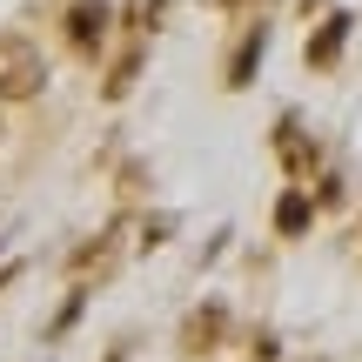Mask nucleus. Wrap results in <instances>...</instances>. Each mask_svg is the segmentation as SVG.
<instances>
[{"instance_id": "2", "label": "nucleus", "mask_w": 362, "mask_h": 362, "mask_svg": "<svg viewBox=\"0 0 362 362\" xmlns=\"http://www.w3.org/2000/svg\"><path fill=\"white\" fill-rule=\"evenodd\" d=\"M349 13H329V21H322V34H315L309 40V67H329V61H336V54H342V40H349Z\"/></svg>"}, {"instance_id": "5", "label": "nucleus", "mask_w": 362, "mask_h": 362, "mask_svg": "<svg viewBox=\"0 0 362 362\" xmlns=\"http://www.w3.org/2000/svg\"><path fill=\"white\" fill-rule=\"evenodd\" d=\"M275 228H282V235H302V228H309V194H302V188H288L282 202H275Z\"/></svg>"}, {"instance_id": "1", "label": "nucleus", "mask_w": 362, "mask_h": 362, "mask_svg": "<svg viewBox=\"0 0 362 362\" xmlns=\"http://www.w3.org/2000/svg\"><path fill=\"white\" fill-rule=\"evenodd\" d=\"M47 88V61L27 34H0V101H34Z\"/></svg>"}, {"instance_id": "3", "label": "nucleus", "mask_w": 362, "mask_h": 362, "mask_svg": "<svg viewBox=\"0 0 362 362\" xmlns=\"http://www.w3.org/2000/svg\"><path fill=\"white\" fill-rule=\"evenodd\" d=\"M101 27H107V7H101V0H81V7L67 13V34H74L81 47H94V40H101Z\"/></svg>"}, {"instance_id": "6", "label": "nucleus", "mask_w": 362, "mask_h": 362, "mask_svg": "<svg viewBox=\"0 0 362 362\" xmlns=\"http://www.w3.org/2000/svg\"><path fill=\"white\" fill-rule=\"evenodd\" d=\"M262 47H269V27H262V21H255V34H248V40H242V54H235V74H228V81H235V88H248V74H255V61H262Z\"/></svg>"}, {"instance_id": "4", "label": "nucleus", "mask_w": 362, "mask_h": 362, "mask_svg": "<svg viewBox=\"0 0 362 362\" xmlns=\"http://www.w3.org/2000/svg\"><path fill=\"white\" fill-rule=\"evenodd\" d=\"M275 148H282V161H288V175H309V161H315V148L302 141V128H296V121H282V128H275Z\"/></svg>"}]
</instances>
